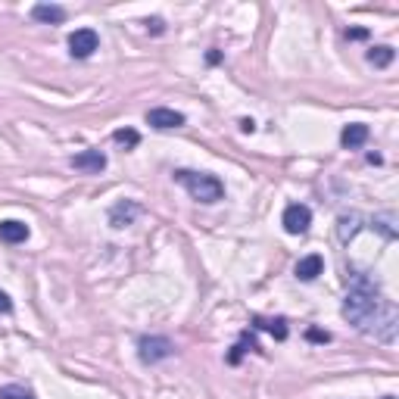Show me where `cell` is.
Returning a JSON list of instances; mask_svg holds the SVG:
<instances>
[{
	"label": "cell",
	"instance_id": "cell-1",
	"mask_svg": "<svg viewBox=\"0 0 399 399\" xmlns=\"http://www.w3.org/2000/svg\"><path fill=\"white\" fill-rule=\"evenodd\" d=\"M343 318L381 343L396 340L399 312L387 296H381L377 284H371L368 278H356V284L349 287L347 299H343Z\"/></svg>",
	"mask_w": 399,
	"mask_h": 399
},
{
	"label": "cell",
	"instance_id": "cell-2",
	"mask_svg": "<svg viewBox=\"0 0 399 399\" xmlns=\"http://www.w3.org/2000/svg\"><path fill=\"white\" fill-rule=\"evenodd\" d=\"M175 181H181L188 188V194L197 203H218L225 197V184L216 175H206V172H190V169H178Z\"/></svg>",
	"mask_w": 399,
	"mask_h": 399
},
{
	"label": "cell",
	"instance_id": "cell-3",
	"mask_svg": "<svg viewBox=\"0 0 399 399\" xmlns=\"http://www.w3.org/2000/svg\"><path fill=\"white\" fill-rule=\"evenodd\" d=\"M175 347H172L169 337H141L137 340V356H141L144 365H156L163 362V359H169Z\"/></svg>",
	"mask_w": 399,
	"mask_h": 399
},
{
	"label": "cell",
	"instance_id": "cell-4",
	"mask_svg": "<svg viewBox=\"0 0 399 399\" xmlns=\"http://www.w3.org/2000/svg\"><path fill=\"white\" fill-rule=\"evenodd\" d=\"M281 225H284V231H287V234H306V231H309V225H312V212H309V206H303V203H290L287 209H284Z\"/></svg>",
	"mask_w": 399,
	"mask_h": 399
},
{
	"label": "cell",
	"instance_id": "cell-5",
	"mask_svg": "<svg viewBox=\"0 0 399 399\" xmlns=\"http://www.w3.org/2000/svg\"><path fill=\"white\" fill-rule=\"evenodd\" d=\"M97 47H100V38H97L94 29H78L69 35V53L75 59H88Z\"/></svg>",
	"mask_w": 399,
	"mask_h": 399
},
{
	"label": "cell",
	"instance_id": "cell-6",
	"mask_svg": "<svg viewBox=\"0 0 399 399\" xmlns=\"http://www.w3.org/2000/svg\"><path fill=\"white\" fill-rule=\"evenodd\" d=\"M147 122L159 131H169V128H181L184 125V116L178 110H169V106H156V110L147 112Z\"/></svg>",
	"mask_w": 399,
	"mask_h": 399
},
{
	"label": "cell",
	"instance_id": "cell-7",
	"mask_svg": "<svg viewBox=\"0 0 399 399\" xmlns=\"http://www.w3.org/2000/svg\"><path fill=\"white\" fill-rule=\"evenodd\" d=\"M137 216H141V206H137L135 200H119L110 209V225L112 228H128Z\"/></svg>",
	"mask_w": 399,
	"mask_h": 399
},
{
	"label": "cell",
	"instance_id": "cell-8",
	"mask_svg": "<svg viewBox=\"0 0 399 399\" xmlns=\"http://www.w3.org/2000/svg\"><path fill=\"white\" fill-rule=\"evenodd\" d=\"M72 169L78 172H103L106 169V156L100 150H84L78 156H72Z\"/></svg>",
	"mask_w": 399,
	"mask_h": 399
},
{
	"label": "cell",
	"instance_id": "cell-9",
	"mask_svg": "<svg viewBox=\"0 0 399 399\" xmlns=\"http://www.w3.org/2000/svg\"><path fill=\"white\" fill-rule=\"evenodd\" d=\"M362 222H365V218L359 216V212H343V216L337 218V237H340L343 243H349L352 237L362 231Z\"/></svg>",
	"mask_w": 399,
	"mask_h": 399
},
{
	"label": "cell",
	"instance_id": "cell-10",
	"mask_svg": "<svg viewBox=\"0 0 399 399\" xmlns=\"http://www.w3.org/2000/svg\"><path fill=\"white\" fill-rule=\"evenodd\" d=\"M322 271H324V259L318 256V253H312V256H306V259H299L296 262V278L299 281H315Z\"/></svg>",
	"mask_w": 399,
	"mask_h": 399
},
{
	"label": "cell",
	"instance_id": "cell-11",
	"mask_svg": "<svg viewBox=\"0 0 399 399\" xmlns=\"http://www.w3.org/2000/svg\"><path fill=\"white\" fill-rule=\"evenodd\" d=\"M25 237H29V225L25 222H16V218L0 222V241L3 243H22Z\"/></svg>",
	"mask_w": 399,
	"mask_h": 399
},
{
	"label": "cell",
	"instance_id": "cell-12",
	"mask_svg": "<svg viewBox=\"0 0 399 399\" xmlns=\"http://www.w3.org/2000/svg\"><path fill=\"white\" fill-rule=\"evenodd\" d=\"M365 141H368V125H362V122L347 125V128H343V135H340V144L347 150H359Z\"/></svg>",
	"mask_w": 399,
	"mask_h": 399
},
{
	"label": "cell",
	"instance_id": "cell-13",
	"mask_svg": "<svg viewBox=\"0 0 399 399\" xmlns=\"http://www.w3.org/2000/svg\"><path fill=\"white\" fill-rule=\"evenodd\" d=\"M31 16L38 19V22H47V25H59L66 22V10L57 3H38L35 10H31Z\"/></svg>",
	"mask_w": 399,
	"mask_h": 399
},
{
	"label": "cell",
	"instance_id": "cell-14",
	"mask_svg": "<svg viewBox=\"0 0 399 399\" xmlns=\"http://www.w3.org/2000/svg\"><path fill=\"white\" fill-rule=\"evenodd\" d=\"M256 328L269 331L275 340H287V322L284 318H256Z\"/></svg>",
	"mask_w": 399,
	"mask_h": 399
},
{
	"label": "cell",
	"instance_id": "cell-15",
	"mask_svg": "<svg viewBox=\"0 0 399 399\" xmlns=\"http://www.w3.org/2000/svg\"><path fill=\"white\" fill-rule=\"evenodd\" d=\"M375 228L381 231L387 241H396V216L393 212H384V216H375Z\"/></svg>",
	"mask_w": 399,
	"mask_h": 399
},
{
	"label": "cell",
	"instance_id": "cell-16",
	"mask_svg": "<svg viewBox=\"0 0 399 399\" xmlns=\"http://www.w3.org/2000/svg\"><path fill=\"white\" fill-rule=\"evenodd\" d=\"M0 399H38V396L22 384H6V387H0Z\"/></svg>",
	"mask_w": 399,
	"mask_h": 399
},
{
	"label": "cell",
	"instance_id": "cell-17",
	"mask_svg": "<svg viewBox=\"0 0 399 399\" xmlns=\"http://www.w3.org/2000/svg\"><path fill=\"white\" fill-rule=\"evenodd\" d=\"M368 63L377 66V69L390 66V63H393V47H375V50H368Z\"/></svg>",
	"mask_w": 399,
	"mask_h": 399
},
{
	"label": "cell",
	"instance_id": "cell-18",
	"mask_svg": "<svg viewBox=\"0 0 399 399\" xmlns=\"http://www.w3.org/2000/svg\"><path fill=\"white\" fill-rule=\"evenodd\" d=\"M112 141L122 144L125 150H131V147H137V144H141V135H137L135 128H119L116 135H112Z\"/></svg>",
	"mask_w": 399,
	"mask_h": 399
},
{
	"label": "cell",
	"instance_id": "cell-19",
	"mask_svg": "<svg viewBox=\"0 0 399 399\" xmlns=\"http://www.w3.org/2000/svg\"><path fill=\"white\" fill-rule=\"evenodd\" d=\"M306 337H309L312 343H328L331 340L328 331H318V328H309V331H306Z\"/></svg>",
	"mask_w": 399,
	"mask_h": 399
},
{
	"label": "cell",
	"instance_id": "cell-20",
	"mask_svg": "<svg viewBox=\"0 0 399 399\" xmlns=\"http://www.w3.org/2000/svg\"><path fill=\"white\" fill-rule=\"evenodd\" d=\"M147 29L153 31V35H163V29H165V25H163V19H150V22H147Z\"/></svg>",
	"mask_w": 399,
	"mask_h": 399
},
{
	"label": "cell",
	"instance_id": "cell-21",
	"mask_svg": "<svg viewBox=\"0 0 399 399\" xmlns=\"http://www.w3.org/2000/svg\"><path fill=\"white\" fill-rule=\"evenodd\" d=\"M347 38H352V41H362V38H368V31H365V29H349Z\"/></svg>",
	"mask_w": 399,
	"mask_h": 399
},
{
	"label": "cell",
	"instance_id": "cell-22",
	"mask_svg": "<svg viewBox=\"0 0 399 399\" xmlns=\"http://www.w3.org/2000/svg\"><path fill=\"white\" fill-rule=\"evenodd\" d=\"M0 312H13V303H10V296L0 290Z\"/></svg>",
	"mask_w": 399,
	"mask_h": 399
},
{
	"label": "cell",
	"instance_id": "cell-23",
	"mask_svg": "<svg viewBox=\"0 0 399 399\" xmlns=\"http://www.w3.org/2000/svg\"><path fill=\"white\" fill-rule=\"evenodd\" d=\"M241 128L247 131V135H253V131H256V122H253V119H243V122H241Z\"/></svg>",
	"mask_w": 399,
	"mask_h": 399
},
{
	"label": "cell",
	"instance_id": "cell-24",
	"mask_svg": "<svg viewBox=\"0 0 399 399\" xmlns=\"http://www.w3.org/2000/svg\"><path fill=\"white\" fill-rule=\"evenodd\" d=\"M384 399H396V396H384Z\"/></svg>",
	"mask_w": 399,
	"mask_h": 399
}]
</instances>
